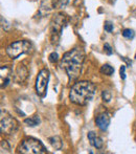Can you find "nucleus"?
<instances>
[{
  "mask_svg": "<svg viewBox=\"0 0 136 154\" xmlns=\"http://www.w3.org/2000/svg\"><path fill=\"white\" fill-rule=\"evenodd\" d=\"M33 51V44L27 40H19L13 42L6 47V54L12 59H17L21 55L29 54Z\"/></svg>",
  "mask_w": 136,
  "mask_h": 154,
  "instance_id": "obj_5",
  "label": "nucleus"
},
{
  "mask_svg": "<svg viewBox=\"0 0 136 154\" xmlns=\"http://www.w3.org/2000/svg\"><path fill=\"white\" fill-rule=\"evenodd\" d=\"M112 97V94L111 92L109 91V90H104V91L102 92V99L104 102H110V100H111Z\"/></svg>",
  "mask_w": 136,
  "mask_h": 154,
  "instance_id": "obj_17",
  "label": "nucleus"
},
{
  "mask_svg": "<svg viewBox=\"0 0 136 154\" xmlns=\"http://www.w3.org/2000/svg\"><path fill=\"white\" fill-rule=\"evenodd\" d=\"M110 121H111V118H110V114L108 112H103V113L98 114L95 119L96 126L102 131H106L108 129V127L110 125Z\"/></svg>",
  "mask_w": 136,
  "mask_h": 154,
  "instance_id": "obj_9",
  "label": "nucleus"
},
{
  "mask_svg": "<svg viewBox=\"0 0 136 154\" xmlns=\"http://www.w3.org/2000/svg\"><path fill=\"white\" fill-rule=\"evenodd\" d=\"M48 60H49V62H51V63H56V62H58L59 61V55H58L57 53H51L50 55H49V57H48Z\"/></svg>",
  "mask_w": 136,
  "mask_h": 154,
  "instance_id": "obj_18",
  "label": "nucleus"
},
{
  "mask_svg": "<svg viewBox=\"0 0 136 154\" xmlns=\"http://www.w3.org/2000/svg\"><path fill=\"white\" fill-rule=\"evenodd\" d=\"M1 25H2V29H3L4 31H8V29H11V24L3 18V17H1Z\"/></svg>",
  "mask_w": 136,
  "mask_h": 154,
  "instance_id": "obj_20",
  "label": "nucleus"
},
{
  "mask_svg": "<svg viewBox=\"0 0 136 154\" xmlns=\"http://www.w3.org/2000/svg\"><path fill=\"white\" fill-rule=\"evenodd\" d=\"M95 94V86L88 81H80L73 84L69 92V99L79 106H85L93 99Z\"/></svg>",
  "mask_w": 136,
  "mask_h": 154,
  "instance_id": "obj_2",
  "label": "nucleus"
},
{
  "mask_svg": "<svg viewBox=\"0 0 136 154\" xmlns=\"http://www.w3.org/2000/svg\"><path fill=\"white\" fill-rule=\"evenodd\" d=\"M135 59H136V54H135Z\"/></svg>",
  "mask_w": 136,
  "mask_h": 154,
  "instance_id": "obj_23",
  "label": "nucleus"
},
{
  "mask_svg": "<svg viewBox=\"0 0 136 154\" xmlns=\"http://www.w3.org/2000/svg\"><path fill=\"white\" fill-rule=\"evenodd\" d=\"M67 18L62 13H59V14L53 16V20L50 22V40L53 45L59 44L62 31L67 25Z\"/></svg>",
  "mask_w": 136,
  "mask_h": 154,
  "instance_id": "obj_3",
  "label": "nucleus"
},
{
  "mask_svg": "<svg viewBox=\"0 0 136 154\" xmlns=\"http://www.w3.org/2000/svg\"><path fill=\"white\" fill-rule=\"evenodd\" d=\"M59 5V0H42L40 3L39 14L45 16Z\"/></svg>",
  "mask_w": 136,
  "mask_h": 154,
  "instance_id": "obj_8",
  "label": "nucleus"
},
{
  "mask_svg": "<svg viewBox=\"0 0 136 154\" xmlns=\"http://www.w3.org/2000/svg\"><path fill=\"white\" fill-rule=\"evenodd\" d=\"M0 147H1V153H10L11 152V147L10 145H8V143L6 142V140H1V145H0Z\"/></svg>",
  "mask_w": 136,
  "mask_h": 154,
  "instance_id": "obj_15",
  "label": "nucleus"
},
{
  "mask_svg": "<svg viewBox=\"0 0 136 154\" xmlns=\"http://www.w3.org/2000/svg\"><path fill=\"white\" fill-rule=\"evenodd\" d=\"M87 136H88V140H89L90 145H91V146H93L94 148H96V149H102L103 148V145H104L103 140L100 137V136L96 135L94 132H92V131L88 132Z\"/></svg>",
  "mask_w": 136,
  "mask_h": 154,
  "instance_id": "obj_11",
  "label": "nucleus"
},
{
  "mask_svg": "<svg viewBox=\"0 0 136 154\" xmlns=\"http://www.w3.org/2000/svg\"><path fill=\"white\" fill-rule=\"evenodd\" d=\"M17 128H18V122L8 113L3 114V111H1V121H0L1 133L5 134V135H10L16 131Z\"/></svg>",
  "mask_w": 136,
  "mask_h": 154,
  "instance_id": "obj_7",
  "label": "nucleus"
},
{
  "mask_svg": "<svg viewBox=\"0 0 136 154\" xmlns=\"http://www.w3.org/2000/svg\"><path fill=\"white\" fill-rule=\"evenodd\" d=\"M104 51H106V54H107L108 56H111L112 54H113V51H112L111 46H110V44H108V43H105V45H104Z\"/></svg>",
  "mask_w": 136,
  "mask_h": 154,
  "instance_id": "obj_21",
  "label": "nucleus"
},
{
  "mask_svg": "<svg viewBox=\"0 0 136 154\" xmlns=\"http://www.w3.org/2000/svg\"><path fill=\"white\" fill-rule=\"evenodd\" d=\"M101 73L105 75H112L114 73V68L109 64H104L101 67Z\"/></svg>",
  "mask_w": 136,
  "mask_h": 154,
  "instance_id": "obj_14",
  "label": "nucleus"
},
{
  "mask_svg": "<svg viewBox=\"0 0 136 154\" xmlns=\"http://www.w3.org/2000/svg\"><path fill=\"white\" fill-rule=\"evenodd\" d=\"M84 60H85V54L81 48H77V47L71 49L63 55L60 66L66 71L70 82L77 80L79 75H81Z\"/></svg>",
  "mask_w": 136,
  "mask_h": 154,
  "instance_id": "obj_1",
  "label": "nucleus"
},
{
  "mask_svg": "<svg viewBox=\"0 0 136 154\" xmlns=\"http://www.w3.org/2000/svg\"><path fill=\"white\" fill-rule=\"evenodd\" d=\"M24 123L26 124L27 126H29V127H36V126H38L39 124L41 123L40 116H32V118H29V119H25Z\"/></svg>",
  "mask_w": 136,
  "mask_h": 154,
  "instance_id": "obj_13",
  "label": "nucleus"
},
{
  "mask_svg": "<svg viewBox=\"0 0 136 154\" xmlns=\"http://www.w3.org/2000/svg\"><path fill=\"white\" fill-rule=\"evenodd\" d=\"M104 29L107 32H111L113 31V24H112L110 21H106L105 24H104Z\"/></svg>",
  "mask_w": 136,
  "mask_h": 154,
  "instance_id": "obj_19",
  "label": "nucleus"
},
{
  "mask_svg": "<svg viewBox=\"0 0 136 154\" xmlns=\"http://www.w3.org/2000/svg\"><path fill=\"white\" fill-rule=\"evenodd\" d=\"M18 152L23 154H44L47 153V150L40 140L33 137H27L19 145Z\"/></svg>",
  "mask_w": 136,
  "mask_h": 154,
  "instance_id": "obj_4",
  "label": "nucleus"
},
{
  "mask_svg": "<svg viewBox=\"0 0 136 154\" xmlns=\"http://www.w3.org/2000/svg\"><path fill=\"white\" fill-rule=\"evenodd\" d=\"M49 77L50 73L46 68L40 70V72L38 73V77L36 79V92L40 97H44L46 94Z\"/></svg>",
  "mask_w": 136,
  "mask_h": 154,
  "instance_id": "obj_6",
  "label": "nucleus"
},
{
  "mask_svg": "<svg viewBox=\"0 0 136 154\" xmlns=\"http://www.w3.org/2000/svg\"><path fill=\"white\" fill-rule=\"evenodd\" d=\"M134 32L132 31V29H124L122 31V36L125 37V38H127V39H133L134 38Z\"/></svg>",
  "mask_w": 136,
  "mask_h": 154,
  "instance_id": "obj_16",
  "label": "nucleus"
},
{
  "mask_svg": "<svg viewBox=\"0 0 136 154\" xmlns=\"http://www.w3.org/2000/svg\"><path fill=\"white\" fill-rule=\"evenodd\" d=\"M27 77H29V69L25 65L20 63L15 70V80L19 83H22L27 79Z\"/></svg>",
  "mask_w": 136,
  "mask_h": 154,
  "instance_id": "obj_10",
  "label": "nucleus"
},
{
  "mask_svg": "<svg viewBox=\"0 0 136 154\" xmlns=\"http://www.w3.org/2000/svg\"><path fill=\"white\" fill-rule=\"evenodd\" d=\"M119 75L122 78V80L126 79V66L125 65H122L119 68Z\"/></svg>",
  "mask_w": 136,
  "mask_h": 154,
  "instance_id": "obj_22",
  "label": "nucleus"
},
{
  "mask_svg": "<svg viewBox=\"0 0 136 154\" xmlns=\"http://www.w3.org/2000/svg\"><path fill=\"white\" fill-rule=\"evenodd\" d=\"M48 142H49V144L51 145V147H53L55 150H61L62 147H63V144H62L61 138H60L59 136H57V135L49 137Z\"/></svg>",
  "mask_w": 136,
  "mask_h": 154,
  "instance_id": "obj_12",
  "label": "nucleus"
}]
</instances>
